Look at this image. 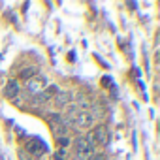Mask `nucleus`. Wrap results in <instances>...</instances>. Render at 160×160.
Instances as JSON below:
<instances>
[{
    "label": "nucleus",
    "mask_w": 160,
    "mask_h": 160,
    "mask_svg": "<svg viewBox=\"0 0 160 160\" xmlns=\"http://www.w3.org/2000/svg\"><path fill=\"white\" fill-rule=\"evenodd\" d=\"M85 139H87V143H89L91 147H94V145H108V141H109L108 128H106V126H96L92 132L87 134Z\"/></svg>",
    "instance_id": "obj_1"
},
{
    "label": "nucleus",
    "mask_w": 160,
    "mask_h": 160,
    "mask_svg": "<svg viewBox=\"0 0 160 160\" xmlns=\"http://www.w3.org/2000/svg\"><path fill=\"white\" fill-rule=\"evenodd\" d=\"M92 154H94V151H92V147L87 143L85 138H77V139H75V158H77V160H89Z\"/></svg>",
    "instance_id": "obj_2"
},
{
    "label": "nucleus",
    "mask_w": 160,
    "mask_h": 160,
    "mask_svg": "<svg viewBox=\"0 0 160 160\" xmlns=\"http://www.w3.org/2000/svg\"><path fill=\"white\" fill-rule=\"evenodd\" d=\"M45 89V77L43 75H34L32 79H28V83H27V91L30 92V94H38V92H42Z\"/></svg>",
    "instance_id": "obj_3"
},
{
    "label": "nucleus",
    "mask_w": 160,
    "mask_h": 160,
    "mask_svg": "<svg viewBox=\"0 0 160 160\" xmlns=\"http://www.w3.org/2000/svg\"><path fill=\"white\" fill-rule=\"evenodd\" d=\"M92 122H94V117L91 115V111H79V115L73 119V126L77 128H89L92 126Z\"/></svg>",
    "instance_id": "obj_4"
},
{
    "label": "nucleus",
    "mask_w": 160,
    "mask_h": 160,
    "mask_svg": "<svg viewBox=\"0 0 160 160\" xmlns=\"http://www.w3.org/2000/svg\"><path fill=\"white\" fill-rule=\"evenodd\" d=\"M27 149L38 158V156H42V154H45L47 152V147H45V143L42 141V139H38V138H34V139H30V143L27 145Z\"/></svg>",
    "instance_id": "obj_5"
},
{
    "label": "nucleus",
    "mask_w": 160,
    "mask_h": 160,
    "mask_svg": "<svg viewBox=\"0 0 160 160\" xmlns=\"http://www.w3.org/2000/svg\"><path fill=\"white\" fill-rule=\"evenodd\" d=\"M72 92L70 91H58L57 94H55V106L57 108H62V106H68L70 104V100H72Z\"/></svg>",
    "instance_id": "obj_6"
},
{
    "label": "nucleus",
    "mask_w": 160,
    "mask_h": 160,
    "mask_svg": "<svg viewBox=\"0 0 160 160\" xmlns=\"http://www.w3.org/2000/svg\"><path fill=\"white\" fill-rule=\"evenodd\" d=\"M4 94H6L8 98H15V96L19 94V83L12 79V81L6 85V89H4Z\"/></svg>",
    "instance_id": "obj_7"
},
{
    "label": "nucleus",
    "mask_w": 160,
    "mask_h": 160,
    "mask_svg": "<svg viewBox=\"0 0 160 160\" xmlns=\"http://www.w3.org/2000/svg\"><path fill=\"white\" fill-rule=\"evenodd\" d=\"M42 92H43V96H45L47 100H51V98H55V94L58 92V87H57V85H45V89H43Z\"/></svg>",
    "instance_id": "obj_8"
},
{
    "label": "nucleus",
    "mask_w": 160,
    "mask_h": 160,
    "mask_svg": "<svg viewBox=\"0 0 160 160\" xmlns=\"http://www.w3.org/2000/svg\"><path fill=\"white\" fill-rule=\"evenodd\" d=\"M36 73H38V68H34V66H28V68L21 70V77L23 79H32Z\"/></svg>",
    "instance_id": "obj_9"
},
{
    "label": "nucleus",
    "mask_w": 160,
    "mask_h": 160,
    "mask_svg": "<svg viewBox=\"0 0 160 160\" xmlns=\"http://www.w3.org/2000/svg\"><path fill=\"white\" fill-rule=\"evenodd\" d=\"M58 143H60V147H66V145H70V139L68 138H58Z\"/></svg>",
    "instance_id": "obj_10"
},
{
    "label": "nucleus",
    "mask_w": 160,
    "mask_h": 160,
    "mask_svg": "<svg viewBox=\"0 0 160 160\" xmlns=\"http://www.w3.org/2000/svg\"><path fill=\"white\" fill-rule=\"evenodd\" d=\"M92 156H94V160H106L104 154H92Z\"/></svg>",
    "instance_id": "obj_11"
}]
</instances>
